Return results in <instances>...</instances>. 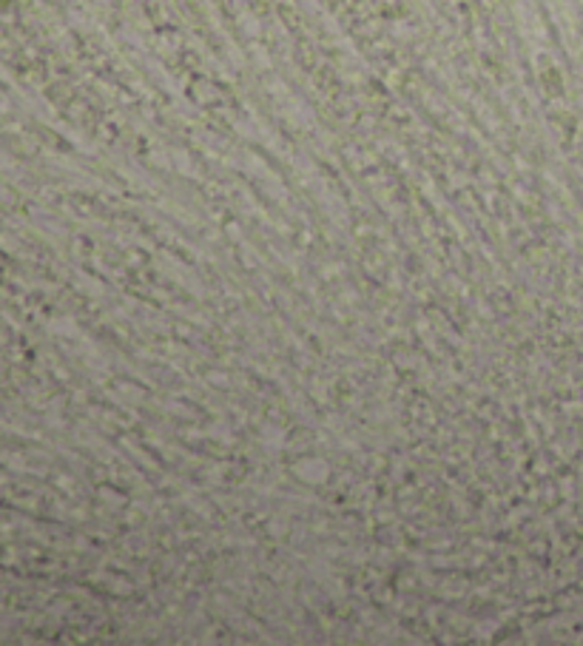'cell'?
I'll return each mask as SVG.
<instances>
[{
  "mask_svg": "<svg viewBox=\"0 0 583 646\" xmlns=\"http://www.w3.org/2000/svg\"><path fill=\"white\" fill-rule=\"evenodd\" d=\"M0 7H9V0H0Z\"/></svg>",
  "mask_w": 583,
  "mask_h": 646,
  "instance_id": "1",
  "label": "cell"
}]
</instances>
